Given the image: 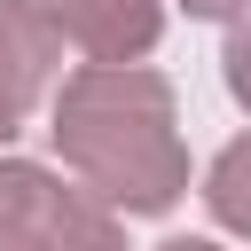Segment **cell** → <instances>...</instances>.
Returning a JSON list of instances; mask_svg holds the SVG:
<instances>
[{
  "label": "cell",
  "mask_w": 251,
  "mask_h": 251,
  "mask_svg": "<svg viewBox=\"0 0 251 251\" xmlns=\"http://www.w3.org/2000/svg\"><path fill=\"white\" fill-rule=\"evenodd\" d=\"M63 78V31L39 0H0V102L24 118V110H55V86Z\"/></svg>",
  "instance_id": "obj_2"
},
{
  "label": "cell",
  "mask_w": 251,
  "mask_h": 251,
  "mask_svg": "<svg viewBox=\"0 0 251 251\" xmlns=\"http://www.w3.org/2000/svg\"><path fill=\"white\" fill-rule=\"evenodd\" d=\"M86 63H141L165 39V0H39Z\"/></svg>",
  "instance_id": "obj_3"
},
{
  "label": "cell",
  "mask_w": 251,
  "mask_h": 251,
  "mask_svg": "<svg viewBox=\"0 0 251 251\" xmlns=\"http://www.w3.org/2000/svg\"><path fill=\"white\" fill-rule=\"evenodd\" d=\"M47 180H55L47 165H31V157H0V251H31Z\"/></svg>",
  "instance_id": "obj_6"
},
{
  "label": "cell",
  "mask_w": 251,
  "mask_h": 251,
  "mask_svg": "<svg viewBox=\"0 0 251 251\" xmlns=\"http://www.w3.org/2000/svg\"><path fill=\"white\" fill-rule=\"evenodd\" d=\"M157 251H220V243H212V235H165Z\"/></svg>",
  "instance_id": "obj_9"
},
{
  "label": "cell",
  "mask_w": 251,
  "mask_h": 251,
  "mask_svg": "<svg viewBox=\"0 0 251 251\" xmlns=\"http://www.w3.org/2000/svg\"><path fill=\"white\" fill-rule=\"evenodd\" d=\"M55 157L126 220H165L188 196V141L173 78L149 63H78L55 94Z\"/></svg>",
  "instance_id": "obj_1"
},
{
  "label": "cell",
  "mask_w": 251,
  "mask_h": 251,
  "mask_svg": "<svg viewBox=\"0 0 251 251\" xmlns=\"http://www.w3.org/2000/svg\"><path fill=\"white\" fill-rule=\"evenodd\" d=\"M31 251H126V227L118 212L78 188V180H47V204H39V227H31Z\"/></svg>",
  "instance_id": "obj_4"
},
{
  "label": "cell",
  "mask_w": 251,
  "mask_h": 251,
  "mask_svg": "<svg viewBox=\"0 0 251 251\" xmlns=\"http://www.w3.org/2000/svg\"><path fill=\"white\" fill-rule=\"evenodd\" d=\"M220 78H227V94L251 110V16H243V24H227V47H220Z\"/></svg>",
  "instance_id": "obj_7"
},
{
  "label": "cell",
  "mask_w": 251,
  "mask_h": 251,
  "mask_svg": "<svg viewBox=\"0 0 251 251\" xmlns=\"http://www.w3.org/2000/svg\"><path fill=\"white\" fill-rule=\"evenodd\" d=\"M8 141H16V110L0 102V157H8Z\"/></svg>",
  "instance_id": "obj_10"
},
{
  "label": "cell",
  "mask_w": 251,
  "mask_h": 251,
  "mask_svg": "<svg viewBox=\"0 0 251 251\" xmlns=\"http://www.w3.org/2000/svg\"><path fill=\"white\" fill-rule=\"evenodd\" d=\"M188 16H204V24H243L251 16V0H180Z\"/></svg>",
  "instance_id": "obj_8"
},
{
  "label": "cell",
  "mask_w": 251,
  "mask_h": 251,
  "mask_svg": "<svg viewBox=\"0 0 251 251\" xmlns=\"http://www.w3.org/2000/svg\"><path fill=\"white\" fill-rule=\"evenodd\" d=\"M196 196H204V212H212L227 235L251 243V133H235V141L204 165V188H196Z\"/></svg>",
  "instance_id": "obj_5"
}]
</instances>
